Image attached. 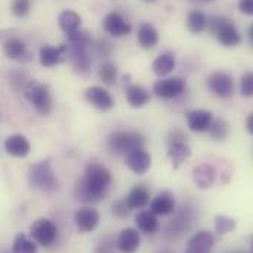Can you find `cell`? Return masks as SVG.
Listing matches in <instances>:
<instances>
[{
  "label": "cell",
  "mask_w": 253,
  "mask_h": 253,
  "mask_svg": "<svg viewBox=\"0 0 253 253\" xmlns=\"http://www.w3.org/2000/svg\"><path fill=\"white\" fill-rule=\"evenodd\" d=\"M111 184H112L111 172L99 164H90L85 168L83 178L75 187V196L78 200L85 203L100 202L106 197Z\"/></svg>",
  "instance_id": "1"
},
{
  "label": "cell",
  "mask_w": 253,
  "mask_h": 253,
  "mask_svg": "<svg viewBox=\"0 0 253 253\" xmlns=\"http://www.w3.org/2000/svg\"><path fill=\"white\" fill-rule=\"evenodd\" d=\"M28 181L31 187L46 193H53L59 189V180L55 175L50 159L33 164L28 169Z\"/></svg>",
  "instance_id": "2"
},
{
  "label": "cell",
  "mask_w": 253,
  "mask_h": 253,
  "mask_svg": "<svg viewBox=\"0 0 253 253\" xmlns=\"http://www.w3.org/2000/svg\"><path fill=\"white\" fill-rule=\"evenodd\" d=\"M208 30L224 47H236L242 43V36L234 24L222 16H211L208 21Z\"/></svg>",
  "instance_id": "3"
},
{
  "label": "cell",
  "mask_w": 253,
  "mask_h": 253,
  "mask_svg": "<svg viewBox=\"0 0 253 253\" xmlns=\"http://www.w3.org/2000/svg\"><path fill=\"white\" fill-rule=\"evenodd\" d=\"M24 94L40 115H49L52 112L53 102L47 85H43L37 80H31L25 84Z\"/></svg>",
  "instance_id": "4"
},
{
  "label": "cell",
  "mask_w": 253,
  "mask_h": 253,
  "mask_svg": "<svg viewBox=\"0 0 253 253\" xmlns=\"http://www.w3.org/2000/svg\"><path fill=\"white\" fill-rule=\"evenodd\" d=\"M108 146L111 152L123 155L129 153L135 149H143L144 146V137L137 131H117L111 134L108 140Z\"/></svg>",
  "instance_id": "5"
},
{
  "label": "cell",
  "mask_w": 253,
  "mask_h": 253,
  "mask_svg": "<svg viewBox=\"0 0 253 253\" xmlns=\"http://www.w3.org/2000/svg\"><path fill=\"white\" fill-rule=\"evenodd\" d=\"M30 234L33 237V240L43 246V248H49L52 246L56 239H58V225L47 218H39L30 228Z\"/></svg>",
  "instance_id": "6"
},
{
  "label": "cell",
  "mask_w": 253,
  "mask_h": 253,
  "mask_svg": "<svg viewBox=\"0 0 253 253\" xmlns=\"http://www.w3.org/2000/svg\"><path fill=\"white\" fill-rule=\"evenodd\" d=\"M208 88L221 99H230L234 93V81L230 74L218 71L208 77Z\"/></svg>",
  "instance_id": "7"
},
{
  "label": "cell",
  "mask_w": 253,
  "mask_h": 253,
  "mask_svg": "<svg viewBox=\"0 0 253 253\" xmlns=\"http://www.w3.org/2000/svg\"><path fill=\"white\" fill-rule=\"evenodd\" d=\"M184 90H186V81L180 77L161 80L153 85V93L161 99H174L183 94Z\"/></svg>",
  "instance_id": "8"
},
{
  "label": "cell",
  "mask_w": 253,
  "mask_h": 253,
  "mask_svg": "<svg viewBox=\"0 0 253 253\" xmlns=\"http://www.w3.org/2000/svg\"><path fill=\"white\" fill-rule=\"evenodd\" d=\"M74 221H75L77 228L81 233H90L97 227V224L100 221V215L96 209L85 206V208H81L75 212Z\"/></svg>",
  "instance_id": "9"
},
{
  "label": "cell",
  "mask_w": 253,
  "mask_h": 253,
  "mask_svg": "<svg viewBox=\"0 0 253 253\" xmlns=\"http://www.w3.org/2000/svg\"><path fill=\"white\" fill-rule=\"evenodd\" d=\"M126 167L137 175H143L152 165V158L144 149H135L126 155Z\"/></svg>",
  "instance_id": "10"
},
{
  "label": "cell",
  "mask_w": 253,
  "mask_h": 253,
  "mask_svg": "<svg viewBox=\"0 0 253 253\" xmlns=\"http://www.w3.org/2000/svg\"><path fill=\"white\" fill-rule=\"evenodd\" d=\"M103 28L114 37H124L131 33V25L118 12H111L103 19Z\"/></svg>",
  "instance_id": "11"
},
{
  "label": "cell",
  "mask_w": 253,
  "mask_h": 253,
  "mask_svg": "<svg viewBox=\"0 0 253 253\" xmlns=\"http://www.w3.org/2000/svg\"><path fill=\"white\" fill-rule=\"evenodd\" d=\"M215 245V237L209 231L196 233L187 243L186 253H211Z\"/></svg>",
  "instance_id": "12"
},
{
  "label": "cell",
  "mask_w": 253,
  "mask_h": 253,
  "mask_svg": "<svg viewBox=\"0 0 253 253\" xmlns=\"http://www.w3.org/2000/svg\"><path fill=\"white\" fill-rule=\"evenodd\" d=\"M150 211L155 215H169L175 211V197L169 190L161 191L152 202Z\"/></svg>",
  "instance_id": "13"
},
{
  "label": "cell",
  "mask_w": 253,
  "mask_h": 253,
  "mask_svg": "<svg viewBox=\"0 0 253 253\" xmlns=\"http://www.w3.org/2000/svg\"><path fill=\"white\" fill-rule=\"evenodd\" d=\"M215 180H216V171L212 165L200 164L193 168V181L199 189L206 190L212 187Z\"/></svg>",
  "instance_id": "14"
},
{
  "label": "cell",
  "mask_w": 253,
  "mask_h": 253,
  "mask_svg": "<svg viewBox=\"0 0 253 253\" xmlns=\"http://www.w3.org/2000/svg\"><path fill=\"white\" fill-rule=\"evenodd\" d=\"M187 117V124L189 128L194 132H203L208 131L209 126L213 121V117L209 111L205 109H194V111H189L186 114Z\"/></svg>",
  "instance_id": "15"
},
{
  "label": "cell",
  "mask_w": 253,
  "mask_h": 253,
  "mask_svg": "<svg viewBox=\"0 0 253 253\" xmlns=\"http://www.w3.org/2000/svg\"><path fill=\"white\" fill-rule=\"evenodd\" d=\"M87 100L100 111H109L114 108V99L112 96L102 87H90L85 90Z\"/></svg>",
  "instance_id": "16"
},
{
  "label": "cell",
  "mask_w": 253,
  "mask_h": 253,
  "mask_svg": "<svg viewBox=\"0 0 253 253\" xmlns=\"http://www.w3.org/2000/svg\"><path fill=\"white\" fill-rule=\"evenodd\" d=\"M30 141L22 134H13L4 140V150L13 158H25L30 153Z\"/></svg>",
  "instance_id": "17"
},
{
  "label": "cell",
  "mask_w": 253,
  "mask_h": 253,
  "mask_svg": "<svg viewBox=\"0 0 253 253\" xmlns=\"http://www.w3.org/2000/svg\"><path fill=\"white\" fill-rule=\"evenodd\" d=\"M68 52V46L62 44L59 47H53V46H43L40 47V63L46 68H52L55 65L61 62L65 56V53Z\"/></svg>",
  "instance_id": "18"
},
{
  "label": "cell",
  "mask_w": 253,
  "mask_h": 253,
  "mask_svg": "<svg viewBox=\"0 0 253 253\" xmlns=\"http://www.w3.org/2000/svg\"><path fill=\"white\" fill-rule=\"evenodd\" d=\"M69 55V61L72 63L74 69L81 74V75H87L91 66V59L88 56V52L85 49H74V47H68Z\"/></svg>",
  "instance_id": "19"
},
{
  "label": "cell",
  "mask_w": 253,
  "mask_h": 253,
  "mask_svg": "<svg viewBox=\"0 0 253 253\" xmlns=\"http://www.w3.org/2000/svg\"><path fill=\"white\" fill-rule=\"evenodd\" d=\"M4 56L10 61H24V56H28L25 43L18 37H9L3 44Z\"/></svg>",
  "instance_id": "20"
},
{
  "label": "cell",
  "mask_w": 253,
  "mask_h": 253,
  "mask_svg": "<svg viewBox=\"0 0 253 253\" xmlns=\"http://www.w3.org/2000/svg\"><path fill=\"white\" fill-rule=\"evenodd\" d=\"M140 246V234L134 228H126L118 237V249L123 253H135Z\"/></svg>",
  "instance_id": "21"
},
{
  "label": "cell",
  "mask_w": 253,
  "mask_h": 253,
  "mask_svg": "<svg viewBox=\"0 0 253 253\" xmlns=\"http://www.w3.org/2000/svg\"><path fill=\"white\" fill-rule=\"evenodd\" d=\"M137 42L143 49H153L159 42L158 30L152 24H141L137 33Z\"/></svg>",
  "instance_id": "22"
},
{
  "label": "cell",
  "mask_w": 253,
  "mask_h": 253,
  "mask_svg": "<svg viewBox=\"0 0 253 253\" xmlns=\"http://www.w3.org/2000/svg\"><path fill=\"white\" fill-rule=\"evenodd\" d=\"M126 199L131 211L132 209H141V208L147 206V203L150 202V190L143 184H138V186L131 189L129 194Z\"/></svg>",
  "instance_id": "23"
},
{
  "label": "cell",
  "mask_w": 253,
  "mask_h": 253,
  "mask_svg": "<svg viewBox=\"0 0 253 253\" xmlns=\"http://www.w3.org/2000/svg\"><path fill=\"white\" fill-rule=\"evenodd\" d=\"M126 100L132 108H143L150 102V93L140 84H132L126 88Z\"/></svg>",
  "instance_id": "24"
},
{
  "label": "cell",
  "mask_w": 253,
  "mask_h": 253,
  "mask_svg": "<svg viewBox=\"0 0 253 253\" xmlns=\"http://www.w3.org/2000/svg\"><path fill=\"white\" fill-rule=\"evenodd\" d=\"M175 55L172 53V52H164V53H161L153 63H152V69H153V72L158 75V77H165V75H168L169 72H172L174 71V68H175Z\"/></svg>",
  "instance_id": "25"
},
{
  "label": "cell",
  "mask_w": 253,
  "mask_h": 253,
  "mask_svg": "<svg viewBox=\"0 0 253 253\" xmlns=\"http://www.w3.org/2000/svg\"><path fill=\"white\" fill-rule=\"evenodd\" d=\"M135 224L138 227L140 231L146 233V234H153L159 230V222L156 215L150 211H141L135 215Z\"/></svg>",
  "instance_id": "26"
},
{
  "label": "cell",
  "mask_w": 253,
  "mask_h": 253,
  "mask_svg": "<svg viewBox=\"0 0 253 253\" xmlns=\"http://www.w3.org/2000/svg\"><path fill=\"white\" fill-rule=\"evenodd\" d=\"M58 22H59V28L66 36H69V34L80 30L81 16L74 10H63L62 13L59 15V18H58Z\"/></svg>",
  "instance_id": "27"
},
{
  "label": "cell",
  "mask_w": 253,
  "mask_h": 253,
  "mask_svg": "<svg viewBox=\"0 0 253 253\" xmlns=\"http://www.w3.org/2000/svg\"><path fill=\"white\" fill-rule=\"evenodd\" d=\"M191 155V150L186 143H175V144H169V150H168V158L172 161L174 168H178L183 162H186V159H189Z\"/></svg>",
  "instance_id": "28"
},
{
  "label": "cell",
  "mask_w": 253,
  "mask_h": 253,
  "mask_svg": "<svg viewBox=\"0 0 253 253\" xmlns=\"http://www.w3.org/2000/svg\"><path fill=\"white\" fill-rule=\"evenodd\" d=\"M187 28L191 34H200L208 28V18L200 10H193L187 16Z\"/></svg>",
  "instance_id": "29"
},
{
  "label": "cell",
  "mask_w": 253,
  "mask_h": 253,
  "mask_svg": "<svg viewBox=\"0 0 253 253\" xmlns=\"http://www.w3.org/2000/svg\"><path fill=\"white\" fill-rule=\"evenodd\" d=\"M190 224H191L190 212L184 209L183 212H180V213L177 215V218H175V219H172V221H171L169 228H168V233H169V234H172V236H180V234H183V231H184V230H187V228H189Z\"/></svg>",
  "instance_id": "30"
},
{
  "label": "cell",
  "mask_w": 253,
  "mask_h": 253,
  "mask_svg": "<svg viewBox=\"0 0 253 253\" xmlns=\"http://www.w3.org/2000/svg\"><path fill=\"white\" fill-rule=\"evenodd\" d=\"M68 47H74V49H88L93 44V39L90 37V34L87 31H75L72 34L68 36Z\"/></svg>",
  "instance_id": "31"
},
{
  "label": "cell",
  "mask_w": 253,
  "mask_h": 253,
  "mask_svg": "<svg viewBox=\"0 0 253 253\" xmlns=\"http://www.w3.org/2000/svg\"><path fill=\"white\" fill-rule=\"evenodd\" d=\"M12 253H37V245L24 234H18L12 245Z\"/></svg>",
  "instance_id": "32"
},
{
  "label": "cell",
  "mask_w": 253,
  "mask_h": 253,
  "mask_svg": "<svg viewBox=\"0 0 253 253\" xmlns=\"http://www.w3.org/2000/svg\"><path fill=\"white\" fill-rule=\"evenodd\" d=\"M99 80L103 81L105 84L108 85H114L117 83V78H118V68L117 65L112 62L103 63L100 68H99Z\"/></svg>",
  "instance_id": "33"
},
{
  "label": "cell",
  "mask_w": 253,
  "mask_h": 253,
  "mask_svg": "<svg viewBox=\"0 0 253 253\" xmlns=\"http://www.w3.org/2000/svg\"><path fill=\"white\" fill-rule=\"evenodd\" d=\"M236 228V221L227 215H216L215 216V230L219 236H225Z\"/></svg>",
  "instance_id": "34"
},
{
  "label": "cell",
  "mask_w": 253,
  "mask_h": 253,
  "mask_svg": "<svg viewBox=\"0 0 253 253\" xmlns=\"http://www.w3.org/2000/svg\"><path fill=\"white\" fill-rule=\"evenodd\" d=\"M208 131L213 140H225L228 132H230V128L224 120H215V121H212Z\"/></svg>",
  "instance_id": "35"
},
{
  "label": "cell",
  "mask_w": 253,
  "mask_h": 253,
  "mask_svg": "<svg viewBox=\"0 0 253 253\" xmlns=\"http://www.w3.org/2000/svg\"><path fill=\"white\" fill-rule=\"evenodd\" d=\"M10 10L16 18H25L31 10V0H12Z\"/></svg>",
  "instance_id": "36"
},
{
  "label": "cell",
  "mask_w": 253,
  "mask_h": 253,
  "mask_svg": "<svg viewBox=\"0 0 253 253\" xmlns=\"http://www.w3.org/2000/svg\"><path fill=\"white\" fill-rule=\"evenodd\" d=\"M240 93L243 97H253V72H246L240 80Z\"/></svg>",
  "instance_id": "37"
},
{
  "label": "cell",
  "mask_w": 253,
  "mask_h": 253,
  "mask_svg": "<svg viewBox=\"0 0 253 253\" xmlns=\"http://www.w3.org/2000/svg\"><path fill=\"white\" fill-rule=\"evenodd\" d=\"M131 212V208L126 202V199H121L112 205V213L118 218H126Z\"/></svg>",
  "instance_id": "38"
},
{
  "label": "cell",
  "mask_w": 253,
  "mask_h": 253,
  "mask_svg": "<svg viewBox=\"0 0 253 253\" xmlns=\"http://www.w3.org/2000/svg\"><path fill=\"white\" fill-rule=\"evenodd\" d=\"M187 135L181 129H174L168 135V144H175V143H186Z\"/></svg>",
  "instance_id": "39"
},
{
  "label": "cell",
  "mask_w": 253,
  "mask_h": 253,
  "mask_svg": "<svg viewBox=\"0 0 253 253\" xmlns=\"http://www.w3.org/2000/svg\"><path fill=\"white\" fill-rule=\"evenodd\" d=\"M239 9L242 13L253 16V0H239Z\"/></svg>",
  "instance_id": "40"
},
{
  "label": "cell",
  "mask_w": 253,
  "mask_h": 253,
  "mask_svg": "<svg viewBox=\"0 0 253 253\" xmlns=\"http://www.w3.org/2000/svg\"><path fill=\"white\" fill-rule=\"evenodd\" d=\"M111 50H112V47H111V43H108V42H100L99 44H97V52H99V55H102V56H109V53H111Z\"/></svg>",
  "instance_id": "41"
},
{
  "label": "cell",
  "mask_w": 253,
  "mask_h": 253,
  "mask_svg": "<svg viewBox=\"0 0 253 253\" xmlns=\"http://www.w3.org/2000/svg\"><path fill=\"white\" fill-rule=\"evenodd\" d=\"M246 128L251 134H253V114H251L246 120Z\"/></svg>",
  "instance_id": "42"
},
{
  "label": "cell",
  "mask_w": 253,
  "mask_h": 253,
  "mask_svg": "<svg viewBox=\"0 0 253 253\" xmlns=\"http://www.w3.org/2000/svg\"><path fill=\"white\" fill-rule=\"evenodd\" d=\"M249 37H251V42H252L253 44V24L251 25V28H249Z\"/></svg>",
  "instance_id": "43"
},
{
  "label": "cell",
  "mask_w": 253,
  "mask_h": 253,
  "mask_svg": "<svg viewBox=\"0 0 253 253\" xmlns=\"http://www.w3.org/2000/svg\"><path fill=\"white\" fill-rule=\"evenodd\" d=\"M144 1H147V3H152V1H156V0H144Z\"/></svg>",
  "instance_id": "44"
},
{
  "label": "cell",
  "mask_w": 253,
  "mask_h": 253,
  "mask_svg": "<svg viewBox=\"0 0 253 253\" xmlns=\"http://www.w3.org/2000/svg\"><path fill=\"white\" fill-rule=\"evenodd\" d=\"M200 1H212V0H200Z\"/></svg>",
  "instance_id": "45"
},
{
  "label": "cell",
  "mask_w": 253,
  "mask_h": 253,
  "mask_svg": "<svg viewBox=\"0 0 253 253\" xmlns=\"http://www.w3.org/2000/svg\"><path fill=\"white\" fill-rule=\"evenodd\" d=\"M233 253H245V252H239V251H237V252H233Z\"/></svg>",
  "instance_id": "46"
},
{
  "label": "cell",
  "mask_w": 253,
  "mask_h": 253,
  "mask_svg": "<svg viewBox=\"0 0 253 253\" xmlns=\"http://www.w3.org/2000/svg\"><path fill=\"white\" fill-rule=\"evenodd\" d=\"M251 253H253V246H252V252H251Z\"/></svg>",
  "instance_id": "47"
}]
</instances>
